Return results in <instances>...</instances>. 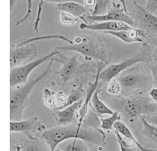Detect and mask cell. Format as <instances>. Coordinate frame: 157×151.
Instances as JSON below:
<instances>
[{"label":"cell","mask_w":157,"mask_h":151,"mask_svg":"<svg viewBox=\"0 0 157 151\" xmlns=\"http://www.w3.org/2000/svg\"><path fill=\"white\" fill-rule=\"evenodd\" d=\"M153 57L155 61H157V47L153 51Z\"/></svg>","instance_id":"cell-41"},{"label":"cell","mask_w":157,"mask_h":151,"mask_svg":"<svg viewBox=\"0 0 157 151\" xmlns=\"http://www.w3.org/2000/svg\"><path fill=\"white\" fill-rule=\"evenodd\" d=\"M142 124V134L148 139L157 144V126L148 122L146 119V116L140 118Z\"/></svg>","instance_id":"cell-22"},{"label":"cell","mask_w":157,"mask_h":151,"mask_svg":"<svg viewBox=\"0 0 157 151\" xmlns=\"http://www.w3.org/2000/svg\"><path fill=\"white\" fill-rule=\"evenodd\" d=\"M110 1V0H96L91 15H100L105 14L109 9Z\"/></svg>","instance_id":"cell-27"},{"label":"cell","mask_w":157,"mask_h":151,"mask_svg":"<svg viewBox=\"0 0 157 151\" xmlns=\"http://www.w3.org/2000/svg\"><path fill=\"white\" fill-rule=\"evenodd\" d=\"M42 139L50 147L51 151L54 150L62 141L72 138L82 139L86 142L95 145L104 146L105 144V134L95 127L85 126L79 127L74 123L68 125L57 126L43 131Z\"/></svg>","instance_id":"cell-2"},{"label":"cell","mask_w":157,"mask_h":151,"mask_svg":"<svg viewBox=\"0 0 157 151\" xmlns=\"http://www.w3.org/2000/svg\"><path fill=\"white\" fill-rule=\"evenodd\" d=\"M45 126L40 122L37 117H33L25 120L10 121V131L24 133L28 137H34L33 134L37 131H44Z\"/></svg>","instance_id":"cell-12"},{"label":"cell","mask_w":157,"mask_h":151,"mask_svg":"<svg viewBox=\"0 0 157 151\" xmlns=\"http://www.w3.org/2000/svg\"><path fill=\"white\" fill-rule=\"evenodd\" d=\"M44 99L45 104L50 108H54L55 102H56V96H55V91L49 90L47 88H45L44 90Z\"/></svg>","instance_id":"cell-28"},{"label":"cell","mask_w":157,"mask_h":151,"mask_svg":"<svg viewBox=\"0 0 157 151\" xmlns=\"http://www.w3.org/2000/svg\"><path fill=\"white\" fill-rule=\"evenodd\" d=\"M133 3L134 13L132 17L136 22V28L145 33H157V17L136 1Z\"/></svg>","instance_id":"cell-11"},{"label":"cell","mask_w":157,"mask_h":151,"mask_svg":"<svg viewBox=\"0 0 157 151\" xmlns=\"http://www.w3.org/2000/svg\"><path fill=\"white\" fill-rule=\"evenodd\" d=\"M16 1H17V0H10V10H12Z\"/></svg>","instance_id":"cell-42"},{"label":"cell","mask_w":157,"mask_h":151,"mask_svg":"<svg viewBox=\"0 0 157 151\" xmlns=\"http://www.w3.org/2000/svg\"><path fill=\"white\" fill-rule=\"evenodd\" d=\"M153 49L147 42L142 43L139 52L133 56L125 59L123 61L112 64L100 71L99 79L102 83H109L121 72L131 68L132 65L139 62L150 63L153 60Z\"/></svg>","instance_id":"cell-5"},{"label":"cell","mask_w":157,"mask_h":151,"mask_svg":"<svg viewBox=\"0 0 157 151\" xmlns=\"http://www.w3.org/2000/svg\"><path fill=\"white\" fill-rule=\"evenodd\" d=\"M53 151H62L61 149H59V148H58V147H56L54 150H53Z\"/></svg>","instance_id":"cell-43"},{"label":"cell","mask_w":157,"mask_h":151,"mask_svg":"<svg viewBox=\"0 0 157 151\" xmlns=\"http://www.w3.org/2000/svg\"><path fill=\"white\" fill-rule=\"evenodd\" d=\"M37 48L33 43L25 45H10V68L26 64L36 58Z\"/></svg>","instance_id":"cell-10"},{"label":"cell","mask_w":157,"mask_h":151,"mask_svg":"<svg viewBox=\"0 0 157 151\" xmlns=\"http://www.w3.org/2000/svg\"><path fill=\"white\" fill-rule=\"evenodd\" d=\"M45 142L37 137H28L20 145H18V151H51Z\"/></svg>","instance_id":"cell-18"},{"label":"cell","mask_w":157,"mask_h":151,"mask_svg":"<svg viewBox=\"0 0 157 151\" xmlns=\"http://www.w3.org/2000/svg\"><path fill=\"white\" fill-rule=\"evenodd\" d=\"M117 77L116 79L120 84L122 92L124 93L136 90H150L152 88V77L147 74L140 66L129 68Z\"/></svg>","instance_id":"cell-6"},{"label":"cell","mask_w":157,"mask_h":151,"mask_svg":"<svg viewBox=\"0 0 157 151\" xmlns=\"http://www.w3.org/2000/svg\"><path fill=\"white\" fill-rule=\"evenodd\" d=\"M32 0H26V12L25 14V15L21 18L19 20L17 21V23H16V25L18 26L20 24L23 23L24 21H25L28 18V17H29L31 13V9H32Z\"/></svg>","instance_id":"cell-32"},{"label":"cell","mask_w":157,"mask_h":151,"mask_svg":"<svg viewBox=\"0 0 157 151\" xmlns=\"http://www.w3.org/2000/svg\"><path fill=\"white\" fill-rule=\"evenodd\" d=\"M109 94L118 95L121 91V86L117 79H112L109 82V85L106 90Z\"/></svg>","instance_id":"cell-30"},{"label":"cell","mask_w":157,"mask_h":151,"mask_svg":"<svg viewBox=\"0 0 157 151\" xmlns=\"http://www.w3.org/2000/svg\"><path fill=\"white\" fill-rule=\"evenodd\" d=\"M56 8L61 12H67L84 21L86 23L85 18V15L88 12V8L83 4L76 2H67L63 3L56 4Z\"/></svg>","instance_id":"cell-17"},{"label":"cell","mask_w":157,"mask_h":151,"mask_svg":"<svg viewBox=\"0 0 157 151\" xmlns=\"http://www.w3.org/2000/svg\"><path fill=\"white\" fill-rule=\"evenodd\" d=\"M53 60L62 64L61 69L55 72L56 82L58 85L61 87L64 86L79 72H82L85 68V65L78 61L77 55L67 56L60 52L56 57L53 56Z\"/></svg>","instance_id":"cell-7"},{"label":"cell","mask_w":157,"mask_h":151,"mask_svg":"<svg viewBox=\"0 0 157 151\" xmlns=\"http://www.w3.org/2000/svg\"><path fill=\"white\" fill-rule=\"evenodd\" d=\"M57 147L62 151H88L89 150L86 142L78 138L64 140L60 142Z\"/></svg>","instance_id":"cell-19"},{"label":"cell","mask_w":157,"mask_h":151,"mask_svg":"<svg viewBox=\"0 0 157 151\" xmlns=\"http://www.w3.org/2000/svg\"><path fill=\"white\" fill-rule=\"evenodd\" d=\"M79 19L67 12H61L60 13V20L63 24L74 25L75 23L79 21Z\"/></svg>","instance_id":"cell-29"},{"label":"cell","mask_w":157,"mask_h":151,"mask_svg":"<svg viewBox=\"0 0 157 151\" xmlns=\"http://www.w3.org/2000/svg\"><path fill=\"white\" fill-rule=\"evenodd\" d=\"M106 65L102 62H99L98 66V72L96 74L94 82L93 83L89 82L88 87L86 90V96L84 99L83 104L78 110V126L79 127H81L82 126V123L83 122V120L88 113V106L90 104L91 98L95 92V91L99 88V87L102 84V82H99V74L100 71H101L104 68V66Z\"/></svg>","instance_id":"cell-13"},{"label":"cell","mask_w":157,"mask_h":151,"mask_svg":"<svg viewBox=\"0 0 157 151\" xmlns=\"http://www.w3.org/2000/svg\"><path fill=\"white\" fill-rule=\"evenodd\" d=\"M131 28L134 27L129 26L126 23L118 21H106L90 24L82 23L79 25V28L81 30L87 29L91 31H104V32L126 30Z\"/></svg>","instance_id":"cell-15"},{"label":"cell","mask_w":157,"mask_h":151,"mask_svg":"<svg viewBox=\"0 0 157 151\" xmlns=\"http://www.w3.org/2000/svg\"><path fill=\"white\" fill-rule=\"evenodd\" d=\"M43 1H41L40 3L39 4L38 6V10H37V17L36 18V20L34 22V29L37 32L38 31V28H39V21L40 18V14L42 12V4H43Z\"/></svg>","instance_id":"cell-34"},{"label":"cell","mask_w":157,"mask_h":151,"mask_svg":"<svg viewBox=\"0 0 157 151\" xmlns=\"http://www.w3.org/2000/svg\"><path fill=\"white\" fill-rule=\"evenodd\" d=\"M146 119L150 123L157 126V114L151 115L150 117H146Z\"/></svg>","instance_id":"cell-38"},{"label":"cell","mask_w":157,"mask_h":151,"mask_svg":"<svg viewBox=\"0 0 157 151\" xmlns=\"http://www.w3.org/2000/svg\"><path fill=\"white\" fill-rule=\"evenodd\" d=\"M99 96L110 109L118 112L129 122H133L143 116L157 114L156 103L151 97L145 95L136 94L122 97L109 94L100 88Z\"/></svg>","instance_id":"cell-1"},{"label":"cell","mask_w":157,"mask_h":151,"mask_svg":"<svg viewBox=\"0 0 157 151\" xmlns=\"http://www.w3.org/2000/svg\"><path fill=\"white\" fill-rule=\"evenodd\" d=\"M148 67L151 73L153 83L157 86V61H152L149 63Z\"/></svg>","instance_id":"cell-33"},{"label":"cell","mask_w":157,"mask_h":151,"mask_svg":"<svg viewBox=\"0 0 157 151\" xmlns=\"http://www.w3.org/2000/svg\"><path fill=\"white\" fill-rule=\"evenodd\" d=\"M48 39H60L66 41L67 43H68L69 45H72L74 44V42L72 40L67 38L66 36H63L62 34H47L44 36H37L34 37L30 39H27L23 42H21L20 44L18 45H25L29 43H33L34 42L39 41H43V40H48Z\"/></svg>","instance_id":"cell-23"},{"label":"cell","mask_w":157,"mask_h":151,"mask_svg":"<svg viewBox=\"0 0 157 151\" xmlns=\"http://www.w3.org/2000/svg\"><path fill=\"white\" fill-rule=\"evenodd\" d=\"M116 137L117 141L120 145V151H136L135 145H136L135 142L132 140L128 139L125 140L117 131H113Z\"/></svg>","instance_id":"cell-26"},{"label":"cell","mask_w":157,"mask_h":151,"mask_svg":"<svg viewBox=\"0 0 157 151\" xmlns=\"http://www.w3.org/2000/svg\"><path fill=\"white\" fill-rule=\"evenodd\" d=\"M84 99L76 102L62 110H55L53 111V117L58 126L68 125L76 122V112L81 108Z\"/></svg>","instance_id":"cell-14"},{"label":"cell","mask_w":157,"mask_h":151,"mask_svg":"<svg viewBox=\"0 0 157 151\" xmlns=\"http://www.w3.org/2000/svg\"><path fill=\"white\" fill-rule=\"evenodd\" d=\"M121 115L117 111H114L113 114L110 115V117L105 118H101V127L105 130L114 131V124L117 121L120 120Z\"/></svg>","instance_id":"cell-25"},{"label":"cell","mask_w":157,"mask_h":151,"mask_svg":"<svg viewBox=\"0 0 157 151\" xmlns=\"http://www.w3.org/2000/svg\"><path fill=\"white\" fill-rule=\"evenodd\" d=\"M67 98L66 96L63 91H59L56 96V102L59 106L55 108L54 109L61 110L64 109L67 103Z\"/></svg>","instance_id":"cell-31"},{"label":"cell","mask_w":157,"mask_h":151,"mask_svg":"<svg viewBox=\"0 0 157 151\" xmlns=\"http://www.w3.org/2000/svg\"><path fill=\"white\" fill-rule=\"evenodd\" d=\"M96 0H85L84 5L87 8H93L94 7Z\"/></svg>","instance_id":"cell-39"},{"label":"cell","mask_w":157,"mask_h":151,"mask_svg":"<svg viewBox=\"0 0 157 151\" xmlns=\"http://www.w3.org/2000/svg\"><path fill=\"white\" fill-rule=\"evenodd\" d=\"M109 7L108 12L104 15H86L85 17L86 23L88 24L96 22H102L106 21H118L128 24L129 26L136 28V22L132 16L127 14L123 8H120V6L115 3Z\"/></svg>","instance_id":"cell-9"},{"label":"cell","mask_w":157,"mask_h":151,"mask_svg":"<svg viewBox=\"0 0 157 151\" xmlns=\"http://www.w3.org/2000/svg\"><path fill=\"white\" fill-rule=\"evenodd\" d=\"M53 62V57L42 72L36 77L27 81L20 87L10 89V120H21L24 109L30 104V95L33 89L39 83L46 79L52 73V65Z\"/></svg>","instance_id":"cell-4"},{"label":"cell","mask_w":157,"mask_h":151,"mask_svg":"<svg viewBox=\"0 0 157 151\" xmlns=\"http://www.w3.org/2000/svg\"><path fill=\"white\" fill-rule=\"evenodd\" d=\"M40 1L55 2L56 4L63 3V2H76L82 4L83 5H84V2H85V0H40Z\"/></svg>","instance_id":"cell-36"},{"label":"cell","mask_w":157,"mask_h":151,"mask_svg":"<svg viewBox=\"0 0 157 151\" xmlns=\"http://www.w3.org/2000/svg\"><path fill=\"white\" fill-rule=\"evenodd\" d=\"M149 95L157 104V88H152L149 91Z\"/></svg>","instance_id":"cell-37"},{"label":"cell","mask_w":157,"mask_h":151,"mask_svg":"<svg viewBox=\"0 0 157 151\" xmlns=\"http://www.w3.org/2000/svg\"><path fill=\"white\" fill-rule=\"evenodd\" d=\"M85 96H86V91L83 90L82 84H81L77 88L73 89L71 91L70 94L67 98V103L64 107L69 106L83 99H85Z\"/></svg>","instance_id":"cell-24"},{"label":"cell","mask_w":157,"mask_h":151,"mask_svg":"<svg viewBox=\"0 0 157 151\" xmlns=\"http://www.w3.org/2000/svg\"><path fill=\"white\" fill-rule=\"evenodd\" d=\"M72 45L58 47L57 49L71 50L82 54L88 60L94 59L108 64L111 58L109 41L96 33H79Z\"/></svg>","instance_id":"cell-3"},{"label":"cell","mask_w":157,"mask_h":151,"mask_svg":"<svg viewBox=\"0 0 157 151\" xmlns=\"http://www.w3.org/2000/svg\"><path fill=\"white\" fill-rule=\"evenodd\" d=\"M88 151H108V150L104 147V146L97 145V147H94L91 149L88 150Z\"/></svg>","instance_id":"cell-40"},{"label":"cell","mask_w":157,"mask_h":151,"mask_svg":"<svg viewBox=\"0 0 157 151\" xmlns=\"http://www.w3.org/2000/svg\"><path fill=\"white\" fill-rule=\"evenodd\" d=\"M59 53L60 52L58 49L56 48L50 53L41 56L34 61H31L20 66L11 68L10 71V87H15L19 85L26 83L29 74L33 70L42 63L47 61H50L53 56Z\"/></svg>","instance_id":"cell-8"},{"label":"cell","mask_w":157,"mask_h":151,"mask_svg":"<svg viewBox=\"0 0 157 151\" xmlns=\"http://www.w3.org/2000/svg\"><path fill=\"white\" fill-rule=\"evenodd\" d=\"M145 9L152 13L157 10V0H147Z\"/></svg>","instance_id":"cell-35"},{"label":"cell","mask_w":157,"mask_h":151,"mask_svg":"<svg viewBox=\"0 0 157 151\" xmlns=\"http://www.w3.org/2000/svg\"><path fill=\"white\" fill-rule=\"evenodd\" d=\"M104 33L115 36L128 44L132 42H147L144 40L146 38V33L137 28H131L129 29L117 31H105Z\"/></svg>","instance_id":"cell-16"},{"label":"cell","mask_w":157,"mask_h":151,"mask_svg":"<svg viewBox=\"0 0 157 151\" xmlns=\"http://www.w3.org/2000/svg\"><path fill=\"white\" fill-rule=\"evenodd\" d=\"M114 130L117 131L120 134L123 135L125 138L132 140L135 142L136 145L140 149L141 151H157V150H149L147 149L144 147H142L136 139L134 136H133L131 131L129 130V129L127 127V126L121 122L120 120L117 121L114 124Z\"/></svg>","instance_id":"cell-21"},{"label":"cell","mask_w":157,"mask_h":151,"mask_svg":"<svg viewBox=\"0 0 157 151\" xmlns=\"http://www.w3.org/2000/svg\"><path fill=\"white\" fill-rule=\"evenodd\" d=\"M102 85H101L99 88L95 91L91 99V104L92 108L98 114L100 115L107 114L112 115L113 114L114 111H113L111 109H110L99 98V90L101 88Z\"/></svg>","instance_id":"cell-20"}]
</instances>
